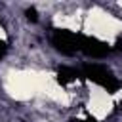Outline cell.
Instances as JSON below:
<instances>
[{
  "mask_svg": "<svg viewBox=\"0 0 122 122\" xmlns=\"http://www.w3.org/2000/svg\"><path fill=\"white\" fill-rule=\"evenodd\" d=\"M80 38L82 34H76L69 29H55L51 34V46L63 55H74L80 51Z\"/></svg>",
  "mask_w": 122,
  "mask_h": 122,
  "instance_id": "obj_2",
  "label": "cell"
},
{
  "mask_svg": "<svg viewBox=\"0 0 122 122\" xmlns=\"http://www.w3.org/2000/svg\"><path fill=\"white\" fill-rule=\"evenodd\" d=\"M80 74H82V72L76 71V69H72V67H59V69H57V82H59L61 86H67V84L74 82Z\"/></svg>",
  "mask_w": 122,
  "mask_h": 122,
  "instance_id": "obj_4",
  "label": "cell"
},
{
  "mask_svg": "<svg viewBox=\"0 0 122 122\" xmlns=\"http://www.w3.org/2000/svg\"><path fill=\"white\" fill-rule=\"evenodd\" d=\"M8 48H10V46H8V42H6V40H0V59L8 53Z\"/></svg>",
  "mask_w": 122,
  "mask_h": 122,
  "instance_id": "obj_6",
  "label": "cell"
},
{
  "mask_svg": "<svg viewBox=\"0 0 122 122\" xmlns=\"http://www.w3.org/2000/svg\"><path fill=\"white\" fill-rule=\"evenodd\" d=\"M71 122H97V120L93 116H90V118H84V120L82 118H71Z\"/></svg>",
  "mask_w": 122,
  "mask_h": 122,
  "instance_id": "obj_7",
  "label": "cell"
},
{
  "mask_svg": "<svg viewBox=\"0 0 122 122\" xmlns=\"http://www.w3.org/2000/svg\"><path fill=\"white\" fill-rule=\"evenodd\" d=\"M25 15H27V19H29V21H32V23H36V21H38V13H36V8H27Z\"/></svg>",
  "mask_w": 122,
  "mask_h": 122,
  "instance_id": "obj_5",
  "label": "cell"
},
{
  "mask_svg": "<svg viewBox=\"0 0 122 122\" xmlns=\"http://www.w3.org/2000/svg\"><path fill=\"white\" fill-rule=\"evenodd\" d=\"M80 51L92 59H103L107 57V53H111V46L95 36H84L80 38Z\"/></svg>",
  "mask_w": 122,
  "mask_h": 122,
  "instance_id": "obj_3",
  "label": "cell"
},
{
  "mask_svg": "<svg viewBox=\"0 0 122 122\" xmlns=\"http://www.w3.org/2000/svg\"><path fill=\"white\" fill-rule=\"evenodd\" d=\"M80 72H82L84 78H88L90 82L105 88L109 93H114V92H118V88H120L118 78H116L105 65H99V63H84L82 69H80Z\"/></svg>",
  "mask_w": 122,
  "mask_h": 122,
  "instance_id": "obj_1",
  "label": "cell"
}]
</instances>
